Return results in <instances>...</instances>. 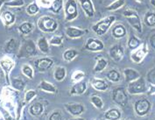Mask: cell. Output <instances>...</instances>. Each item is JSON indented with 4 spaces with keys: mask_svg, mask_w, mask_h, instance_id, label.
I'll use <instances>...</instances> for the list:
<instances>
[{
    "mask_svg": "<svg viewBox=\"0 0 155 120\" xmlns=\"http://www.w3.org/2000/svg\"><path fill=\"white\" fill-rule=\"evenodd\" d=\"M18 41L14 38H11L6 42L5 46V51L6 53L12 54V53L15 52V50L18 48Z\"/></svg>",
    "mask_w": 155,
    "mask_h": 120,
    "instance_id": "cell-19",
    "label": "cell"
},
{
    "mask_svg": "<svg viewBox=\"0 0 155 120\" xmlns=\"http://www.w3.org/2000/svg\"><path fill=\"white\" fill-rule=\"evenodd\" d=\"M107 78L111 82H118L120 80V75L117 70H110L107 74Z\"/></svg>",
    "mask_w": 155,
    "mask_h": 120,
    "instance_id": "cell-36",
    "label": "cell"
},
{
    "mask_svg": "<svg viewBox=\"0 0 155 120\" xmlns=\"http://www.w3.org/2000/svg\"><path fill=\"white\" fill-rule=\"evenodd\" d=\"M70 120H84L83 118H74V119H70Z\"/></svg>",
    "mask_w": 155,
    "mask_h": 120,
    "instance_id": "cell-50",
    "label": "cell"
},
{
    "mask_svg": "<svg viewBox=\"0 0 155 120\" xmlns=\"http://www.w3.org/2000/svg\"><path fill=\"white\" fill-rule=\"evenodd\" d=\"M37 47L44 54L49 53V44L45 37H41L37 41Z\"/></svg>",
    "mask_w": 155,
    "mask_h": 120,
    "instance_id": "cell-24",
    "label": "cell"
},
{
    "mask_svg": "<svg viewBox=\"0 0 155 120\" xmlns=\"http://www.w3.org/2000/svg\"><path fill=\"white\" fill-rule=\"evenodd\" d=\"M40 88L45 90V91H48V92H51V93H54L56 91V88L55 87L48 82L47 81H41V84H40Z\"/></svg>",
    "mask_w": 155,
    "mask_h": 120,
    "instance_id": "cell-29",
    "label": "cell"
},
{
    "mask_svg": "<svg viewBox=\"0 0 155 120\" xmlns=\"http://www.w3.org/2000/svg\"><path fill=\"white\" fill-rule=\"evenodd\" d=\"M84 77V74L82 72V71H78V72L74 73L73 76V79L74 81H79L81 80L82 78Z\"/></svg>",
    "mask_w": 155,
    "mask_h": 120,
    "instance_id": "cell-45",
    "label": "cell"
},
{
    "mask_svg": "<svg viewBox=\"0 0 155 120\" xmlns=\"http://www.w3.org/2000/svg\"><path fill=\"white\" fill-rule=\"evenodd\" d=\"M33 30V25L31 22H23L22 24L19 25L18 31L21 34L27 35Z\"/></svg>",
    "mask_w": 155,
    "mask_h": 120,
    "instance_id": "cell-22",
    "label": "cell"
},
{
    "mask_svg": "<svg viewBox=\"0 0 155 120\" xmlns=\"http://www.w3.org/2000/svg\"><path fill=\"white\" fill-rule=\"evenodd\" d=\"M37 54L36 45L32 40H25L24 43L19 48V52L18 56L19 58H25L35 55Z\"/></svg>",
    "mask_w": 155,
    "mask_h": 120,
    "instance_id": "cell-3",
    "label": "cell"
},
{
    "mask_svg": "<svg viewBox=\"0 0 155 120\" xmlns=\"http://www.w3.org/2000/svg\"><path fill=\"white\" fill-rule=\"evenodd\" d=\"M38 27L39 29L44 32H54L56 31L58 27L57 21L49 16H42L38 20Z\"/></svg>",
    "mask_w": 155,
    "mask_h": 120,
    "instance_id": "cell-1",
    "label": "cell"
},
{
    "mask_svg": "<svg viewBox=\"0 0 155 120\" xmlns=\"http://www.w3.org/2000/svg\"><path fill=\"white\" fill-rule=\"evenodd\" d=\"M5 4V0H0V9L2 7V5Z\"/></svg>",
    "mask_w": 155,
    "mask_h": 120,
    "instance_id": "cell-48",
    "label": "cell"
},
{
    "mask_svg": "<svg viewBox=\"0 0 155 120\" xmlns=\"http://www.w3.org/2000/svg\"><path fill=\"white\" fill-rule=\"evenodd\" d=\"M49 120H63V118L61 117L60 112H53L49 118Z\"/></svg>",
    "mask_w": 155,
    "mask_h": 120,
    "instance_id": "cell-44",
    "label": "cell"
},
{
    "mask_svg": "<svg viewBox=\"0 0 155 120\" xmlns=\"http://www.w3.org/2000/svg\"><path fill=\"white\" fill-rule=\"evenodd\" d=\"M123 15L126 18L127 21L131 26L139 32H142V25L138 13L133 10H125Z\"/></svg>",
    "mask_w": 155,
    "mask_h": 120,
    "instance_id": "cell-4",
    "label": "cell"
},
{
    "mask_svg": "<svg viewBox=\"0 0 155 120\" xmlns=\"http://www.w3.org/2000/svg\"><path fill=\"white\" fill-rule=\"evenodd\" d=\"M147 80L150 83L155 85V68H152L147 74Z\"/></svg>",
    "mask_w": 155,
    "mask_h": 120,
    "instance_id": "cell-42",
    "label": "cell"
},
{
    "mask_svg": "<svg viewBox=\"0 0 155 120\" xmlns=\"http://www.w3.org/2000/svg\"><path fill=\"white\" fill-rule=\"evenodd\" d=\"M81 6L84 12L87 14L88 17H93L95 14V9L91 0H79Z\"/></svg>",
    "mask_w": 155,
    "mask_h": 120,
    "instance_id": "cell-15",
    "label": "cell"
},
{
    "mask_svg": "<svg viewBox=\"0 0 155 120\" xmlns=\"http://www.w3.org/2000/svg\"><path fill=\"white\" fill-rule=\"evenodd\" d=\"M0 80H1V75H0Z\"/></svg>",
    "mask_w": 155,
    "mask_h": 120,
    "instance_id": "cell-52",
    "label": "cell"
},
{
    "mask_svg": "<svg viewBox=\"0 0 155 120\" xmlns=\"http://www.w3.org/2000/svg\"><path fill=\"white\" fill-rule=\"evenodd\" d=\"M43 111H44V107L41 103H35V104H32L29 108L30 114L33 116H35V117L41 115Z\"/></svg>",
    "mask_w": 155,
    "mask_h": 120,
    "instance_id": "cell-21",
    "label": "cell"
},
{
    "mask_svg": "<svg viewBox=\"0 0 155 120\" xmlns=\"http://www.w3.org/2000/svg\"><path fill=\"white\" fill-rule=\"evenodd\" d=\"M85 48L90 51H101L104 49V43L101 40L90 38L87 40Z\"/></svg>",
    "mask_w": 155,
    "mask_h": 120,
    "instance_id": "cell-11",
    "label": "cell"
},
{
    "mask_svg": "<svg viewBox=\"0 0 155 120\" xmlns=\"http://www.w3.org/2000/svg\"><path fill=\"white\" fill-rule=\"evenodd\" d=\"M124 4H125V0H116L113 3H111L110 5H109L107 6L106 10H108V11H116V10L124 6Z\"/></svg>",
    "mask_w": 155,
    "mask_h": 120,
    "instance_id": "cell-31",
    "label": "cell"
},
{
    "mask_svg": "<svg viewBox=\"0 0 155 120\" xmlns=\"http://www.w3.org/2000/svg\"><path fill=\"white\" fill-rule=\"evenodd\" d=\"M62 7H63V0H54V2H52V5L49 9L53 12L58 13L62 9Z\"/></svg>",
    "mask_w": 155,
    "mask_h": 120,
    "instance_id": "cell-28",
    "label": "cell"
},
{
    "mask_svg": "<svg viewBox=\"0 0 155 120\" xmlns=\"http://www.w3.org/2000/svg\"><path fill=\"white\" fill-rule=\"evenodd\" d=\"M54 63L53 59L51 58H41V59H38L37 61H35L34 64L36 68L39 71H46L48 68H51V66Z\"/></svg>",
    "mask_w": 155,
    "mask_h": 120,
    "instance_id": "cell-9",
    "label": "cell"
},
{
    "mask_svg": "<svg viewBox=\"0 0 155 120\" xmlns=\"http://www.w3.org/2000/svg\"><path fill=\"white\" fill-rule=\"evenodd\" d=\"M14 65H15L14 62L8 57H4L0 60V67L4 70L6 78H8L9 74L11 72V70L13 68Z\"/></svg>",
    "mask_w": 155,
    "mask_h": 120,
    "instance_id": "cell-10",
    "label": "cell"
},
{
    "mask_svg": "<svg viewBox=\"0 0 155 120\" xmlns=\"http://www.w3.org/2000/svg\"><path fill=\"white\" fill-rule=\"evenodd\" d=\"M37 94L34 90H29L25 93V103H29L33 98L35 97Z\"/></svg>",
    "mask_w": 155,
    "mask_h": 120,
    "instance_id": "cell-41",
    "label": "cell"
},
{
    "mask_svg": "<svg viewBox=\"0 0 155 120\" xmlns=\"http://www.w3.org/2000/svg\"><path fill=\"white\" fill-rule=\"evenodd\" d=\"M62 37L61 36H54L51 40H50V44L51 45H54V46H60L62 44Z\"/></svg>",
    "mask_w": 155,
    "mask_h": 120,
    "instance_id": "cell-43",
    "label": "cell"
},
{
    "mask_svg": "<svg viewBox=\"0 0 155 120\" xmlns=\"http://www.w3.org/2000/svg\"><path fill=\"white\" fill-rule=\"evenodd\" d=\"M37 4H40L41 5V6H44V7H46V6L50 7V5H52L50 0H38Z\"/></svg>",
    "mask_w": 155,
    "mask_h": 120,
    "instance_id": "cell-46",
    "label": "cell"
},
{
    "mask_svg": "<svg viewBox=\"0 0 155 120\" xmlns=\"http://www.w3.org/2000/svg\"><path fill=\"white\" fill-rule=\"evenodd\" d=\"M1 19L3 21L4 25L5 26H10L12 25H13L16 21V17L15 14H13L12 12L10 11H5L1 13Z\"/></svg>",
    "mask_w": 155,
    "mask_h": 120,
    "instance_id": "cell-14",
    "label": "cell"
},
{
    "mask_svg": "<svg viewBox=\"0 0 155 120\" xmlns=\"http://www.w3.org/2000/svg\"><path fill=\"white\" fill-rule=\"evenodd\" d=\"M107 64H108V62H107L106 60H104V59H99L97 61V62L96 67L94 68V71H96V72L103 71L106 68Z\"/></svg>",
    "mask_w": 155,
    "mask_h": 120,
    "instance_id": "cell-34",
    "label": "cell"
},
{
    "mask_svg": "<svg viewBox=\"0 0 155 120\" xmlns=\"http://www.w3.org/2000/svg\"><path fill=\"white\" fill-rule=\"evenodd\" d=\"M147 44L144 43L142 48L138 49L135 53H133V54L131 55V59H132L133 62H140L144 59V57L147 55Z\"/></svg>",
    "mask_w": 155,
    "mask_h": 120,
    "instance_id": "cell-16",
    "label": "cell"
},
{
    "mask_svg": "<svg viewBox=\"0 0 155 120\" xmlns=\"http://www.w3.org/2000/svg\"><path fill=\"white\" fill-rule=\"evenodd\" d=\"M138 2H142V1H144V0H137Z\"/></svg>",
    "mask_w": 155,
    "mask_h": 120,
    "instance_id": "cell-51",
    "label": "cell"
},
{
    "mask_svg": "<svg viewBox=\"0 0 155 120\" xmlns=\"http://www.w3.org/2000/svg\"><path fill=\"white\" fill-rule=\"evenodd\" d=\"M22 72L24 74L25 76H27L30 79L33 78V68H31V66L27 64H25L22 66Z\"/></svg>",
    "mask_w": 155,
    "mask_h": 120,
    "instance_id": "cell-38",
    "label": "cell"
},
{
    "mask_svg": "<svg viewBox=\"0 0 155 120\" xmlns=\"http://www.w3.org/2000/svg\"><path fill=\"white\" fill-rule=\"evenodd\" d=\"M12 86L13 88H16V89H18V90H23L25 86V82L21 79H13L12 81Z\"/></svg>",
    "mask_w": 155,
    "mask_h": 120,
    "instance_id": "cell-39",
    "label": "cell"
},
{
    "mask_svg": "<svg viewBox=\"0 0 155 120\" xmlns=\"http://www.w3.org/2000/svg\"><path fill=\"white\" fill-rule=\"evenodd\" d=\"M111 32H112L113 37H115L116 39H120V38H123L124 36H125L126 29L122 24H117L112 28Z\"/></svg>",
    "mask_w": 155,
    "mask_h": 120,
    "instance_id": "cell-17",
    "label": "cell"
},
{
    "mask_svg": "<svg viewBox=\"0 0 155 120\" xmlns=\"http://www.w3.org/2000/svg\"><path fill=\"white\" fill-rule=\"evenodd\" d=\"M150 43H151L152 47L153 48H155V34H153V35L151 37V39H150Z\"/></svg>",
    "mask_w": 155,
    "mask_h": 120,
    "instance_id": "cell-47",
    "label": "cell"
},
{
    "mask_svg": "<svg viewBox=\"0 0 155 120\" xmlns=\"http://www.w3.org/2000/svg\"><path fill=\"white\" fill-rule=\"evenodd\" d=\"M151 108V104L147 99H140L135 104V111L139 116H145Z\"/></svg>",
    "mask_w": 155,
    "mask_h": 120,
    "instance_id": "cell-8",
    "label": "cell"
},
{
    "mask_svg": "<svg viewBox=\"0 0 155 120\" xmlns=\"http://www.w3.org/2000/svg\"><path fill=\"white\" fill-rule=\"evenodd\" d=\"M91 84L94 88L97 90H105L108 88V84L106 82L100 79H93L91 80Z\"/></svg>",
    "mask_w": 155,
    "mask_h": 120,
    "instance_id": "cell-25",
    "label": "cell"
},
{
    "mask_svg": "<svg viewBox=\"0 0 155 120\" xmlns=\"http://www.w3.org/2000/svg\"><path fill=\"white\" fill-rule=\"evenodd\" d=\"M65 107L67 108V110L70 112L72 115H80L83 111H84V107L82 106V104H66Z\"/></svg>",
    "mask_w": 155,
    "mask_h": 120,
    "instance_id": "cell-18",
    "label": "cell"
},
{
    "mask_svg": "<svg viewBox=\"0 0 155 120\" xmlns=\"http://www.w3.org/2000/svg\"><path fill=\"white\" fill-rule=\"evenodd\" d=\"M91 102H92V104H94V105H95L97 108H98V109H102V108H103V106H104V103H103L102 99L97 96H92V98H91Z\"/></svg>",
    "mask_w": 155,
    "mask_h": 120,
    "instance_id": "cell-40",
    "label": "cell"
},
{
    "mask_svg": "<svg viewBox=\"0 0 155 120\" xmlns=\"http://www.w3.org/2000/svg\"><path fill=\"white\" fill-rule=\"evenodd\" d=\"M124 75H125V79L127 82H132V81L137 80L139 77V74L138 71L131 69V68H126L124 71Z\"/></svg>",
    "mask_w": 155,
    "mask_h": 120,
    "instance_id": "cell-23",
    "label": "cell"
},
{
    "mask_svg": "<svg viewBox=\"0 0 155 120\" xmlns=\"http://www.w3.org/2000/svg\"><path fill=\"white\" fill-rule=\"evenodd\" d=\"M66 76V69L63 67H58L54 70V78L59 82L62 81Z\"/></svg>",
    "mask_w": 155,
    "mask_h": 120,
    "instance_id": "cell-30",
    "label": "cell"
},
{
    "mask_svg": "<svg viewBox=\"0 0 155 120\" xmlns=\"http://www.w3.org/2000/svg\"><path fill=\"white\" fill-rule=\"evenodd\" d=\"M128 91L130 94H140L147 91V86L144 78H139L138 80L131 82L129 83Z\"/></svg>",
    "mask_w": 155,
    "mask_h": 120,
    "instance_id": "cell-6",
    "label": "cell"
},
{
    "mask_svg": "<svg viewBox=\"0 0 155 120\" xmlns=\"http://www.w3.org/2000/svg\"><path fill=\"white\" fill-rule=\"evenodd\" d=\"M140 44H141L140 40L137 37H135V36H131V38L129 39V41H128V47L131 49L138 48L140 46Z\"/></svg>",
    "mask_w": 155,
    "mask_h": 120,
    "instance_id": "cell-35",
    "label": "cell"
},
{
    "mask_svg": "<svg viewBox=\"0 0 155 120\" xmlns=\"http://www.w3.org/2000/svg\"><path fill=\"white\" fill-rule=\"evenodd\" d=\"M78 16L77 4L75 0H68L65 5V18L67 21H71Z\"/></svg>",
    "mask_w": 155,
    "mask_h": 120,
    "instance_id": "cell-5",
    "label": "cell"
},
{
    "mask_svg": "<svg viewBox=\"0 0 155 120\" xmlns=\"http://www.w3.org/2000/svg\"><path fill=\"white\" fill-rule=\"evenodd\" d=\"M87 88V84L85 82H80L76 84H74L71 89V94L73 95H81L85 92Z\"/></svg>",
    "mask_w": 155,
    "mask_h": 120,
    "instance_id": "cell-20",
    "label": "cell"
},
{
    "mask_svg": "<svg viewBox=\"0 0 155 120\" xmlns=\"http://www.w3.org/2000/svg\"><path fill=\"white\" fill-rule=\"evenodd\" d=\"M66 35L69 38H80L82 35L88 32V30H83L77 27H73V26H68L65 29Z\"/></svg>",
    "mask_w": 155,
    "mask_h": 120,
    "instance_id": "cell-12",
    "label": "cell"
},
{
    "mask_svg": "<svg viewBox=\"0 0 155 120\" xmlns=\"http://www.w3.org/2000/svg\"><path fill=\"white\" fill-rule=\"evenodd\" d=\"M26 13L33 16V15H36L39 12H40V7H39V5L36 3V2H33L31 3L29 5L26 6Z\"/></svg>",
    "mask_w": 155,
    "mask_h": 120,
    "instance_id": "cell-27",
    "label": "cell"
},
{
    "mask_svg": "<svg viewBox=\"0 0 155 120\" xmlns=\"http://www.w3.org/2000/svg\"><path fill=\"white\" fill-rule=\"evenodd\" d=\"M151 3L153 6H155V0H151Z\"/></svg>",
    "mask_w": 155,
    "mask_h": 120,
    "instance_id": "cell-49",
    "label": "cell"
},
{
    "mask_svg": "<svg viewBox=\"0 0 155 120\" xmlns=\"http://www.w3.org/2000/svg\"><path fill=\"white\" fill-rule=\"evenodd\" d=\"M112 98L116 104L120 106H125L128 103V96L124 88H117L113 90Z\"/></svg>",
    "mask_w": 155,
    "mask_h": 120,
    "instance_id": "cell-7",
    "label": "cell"
},
{
    "mask_svg": "<svg viewBox=\"0 0 155 120\" xmlns=\"http://www.w3.org/2000/svg\"><path fill=\"white\" fill-rule=\"evenodd\" d=\"M5 5L9 7H20L25 5V0H9Z\"/></svg>",
    "mask_w": 155,
    "mask_h": 120,
    "instance_id": "cell-37",
    "label": "cell"
},
{
    "mask_svg": "<svg viewBox=\"0 0 155 120\" xmlns=\"http://www.w3.org/2000/svg\"><path fill=\"white\" fill-rule=\"evenodd\" d=\"M116 20L115 16H108L104 18L100 21H98L97 24H95L92 26L93 31L98 35H104L105 32L109 30L110 25L113 24Z\"/></svg>",
    "mask_w": 155,
    "mask_h": 120,
    "instance_id": "cell-2",
    "label": "cell"
},
{
    "mask_svg": "<svg viewBox=\"0 0 155 120\" xmlns=\"http://www.w3.org/2000/svg\"><path fill=\"white\" fill-rule=\"evenodd\" d=\"M110 56L115 62H120L124 57V48L121 45H115L110 49Z\"/></svg>",
    "mask_w": 155,
    "mask_h": 120,
    "instance_id": "cell-13",
    "label": "cell"
},
{
    "mask_svg": "<svg viewBox=\"0 0 155 120\" xmlns=\"http://www.w3.org/2000/svg\"><path fill=\"white\" fill-rule=\"evenodd\" d=\"M121 113L117 109H111L105 113V118L108 120H117L120 118Z\"/></svg>",
    "mask_w": 155,
    "mask_h": 120,
    "instance_id": "cell-26",
    "label": "cell"
},
{
    "mask_svg": "<svg viewBox=\"0 0 155 120\" xmlns=\"http://www.w3.org/2000/svg\"><path fill=\"white\" fill-rule=\"evenodd\" d=\"M77 55H78L77 51H75L74 49H68V50H67L65 53L63 54V58H64V60L67 61V62H70Z\"/></svg>",
    "mask_w": 155,
    "mask_h": 120,
    "instance_id": "cell-33",
    "label": "cell"
},
{
    "mask_svg": "<svg viewBox=\"0 0 155 120\" xmlns=\"http://www.w3.org/2000/svg\"><path fill=\"white\" fill-rule=\"evenodd\" d=\"M145 23L148 26H154L155 25V13L154 12H147L145 16Z\"/></svg>",
    "mask_w": 155,
    "mask_h": 120,
    "instance_id": "cell-32",
    "label": "cell"
}]
</instances>
